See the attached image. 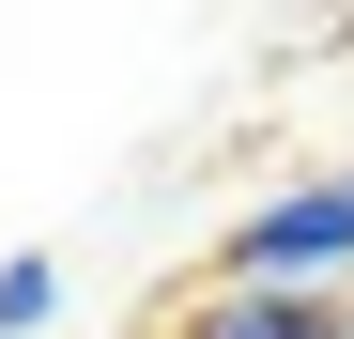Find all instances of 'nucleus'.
I'll return each mask as SVG.
<instances>
[{
	"mask_svg": "<svg viewBox=\"0 0 354 339\" xmlns=\"http://www.w3.org/2000/svg\"><path fill=\"white\" fill-rule=\"evenodd\" d=\"M216 277H247V293H354V170L262 185V201L216 232Z\"/></svg>",
	"mask_w": 354,
	"mask_h": 339,
	"instance_id": "obj_1",
	"label": "nucleus"
},
{
	"mask_svg": "<svg viewBox=\"0 0 354 339\" xmlns=\"http://www.w3.org/2000/svg\"><path fill=\"white\" fill-rule=\"evenodd\" d=\"M154 339H354V293H247V277H201Z\"/></svg>",
	"mask_w": 354,
	"mask_h": 339,
	"instance_id": "obj_2",
	"label": "nucleus"
},
{
	"mask_svg": "<svg viewBox=\"0 0 354 339\" xmlns=\"http://www.w3.org/2000/svg\"><path fill=\"white\" fill-rule=\"evenodd\" d=\"M46 324H62V262L16 247V262H0V339H46Z\"/></svg>",
	"mask_w": 354,
	"mask_h": 339,
	"instance_id": "obj_3",
	"label": "nucleus"
}]
</instances>
